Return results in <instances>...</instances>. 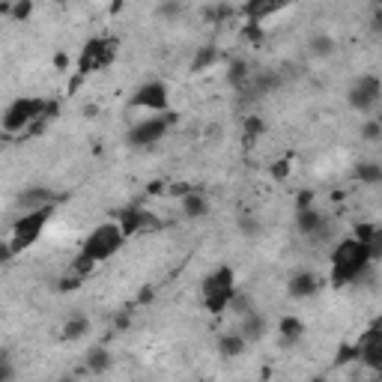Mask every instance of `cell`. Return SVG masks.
Wrapping results in <instances>:
<instances>
[{"mask_svg":"<svg viewBox=\"0 0 382 382\" xmlns=\"http://www.w3.org/2000/svg\"><path fill=\"white\" fill-rule=\"evenodd\" d=\"M230 15H236V6H209L206 9V18H212L218 24V21H224V18H230Z\"/></svg>","mask_w":382,"mask_h":382,"instance_id":"obj_32","label":"cell"},{"mask_svg":"<svg viewBox=\"0 0 382 382\" xmlns=\"http://www.w3.org/2000/svg\"><path fill=\"white\" fill-rule=\"evenodd\" d=\"M183 13H185V6L176 3V0H164V3L155 6V18H162V21H176Z\"/></svg>","mask_w":382,"mask_h":382,"instance_id":"obj_28","label":"cell"},{"mask_svg":"<svg viewBox=\"0 0 382 382\" xmlns=\"http://www.w3.org/2000/svg\"><path fill=\"white\" fill-rule=\"evenodd\" d=\"M308 206H313V191L302 188L299 197H296V212H299V209H308Z\"/></svg>","mask_w":382,"mask_h":382,"instance_id":"obj_36","label":"cell"},{"mask_svg":"<svg viewBox=\"0 0 382 382\" xmlns=\"http://www.w3.org/2000/svg\"><path fill=\"white\" fill-rule=\"evenodd\" d=\"M54 204H57V194H54V188H48V185H30L24 191H18V197H15V206L21 212H33V209L54 206Z\"/></svg>","mask_w":382,"mask_h":382,"instance_id":"obj_14","label":"cell"},{"mask_svg":"<svg viewBox=\"0 0 382 382\" xmlns=\"http://www.w3.org/2000/svg\"><path fill=\"white\" fill-rule=\"evenodd\" d=\"M334 362L338 365H350V362H358V346L355 344H344L338 355H334Z\"/></svg>","mask_w":382,"mask_h":382,"instance_id":"obj_31","label":"cell"},{"mask_svg":"<svg viewBox=\"0 0 382 382\" xmlns=\"http://www.w3.org/2000/svg\"><path fill=\"white\" fill-rule=\"evenodd\" d=\"M84 334H90V320L84 317V313H75L72 320H66V325H63V338L66 341H81Z\"/></svg>","mask_w":382,"mask_h":382,"instance_id":"obj_26","label":"cell"},{"mask_svg":"<svg viewBox=\"0 0 382 382\" xmlns=\"http://www.w3.org/2000/svg\"><path fill=\"white\" fill-rule=\"evenodd\" d=\"M358 346V365H365L367 370L379 374L382 370V334H379V325H370L365 332V338L355 344Z\"/></svg>","mask_w":382,"mask_h":382,"instance_id":"obj_11","label":"cell"},{"mask_svg":"<svg viewBox=\"0 0 382 382\" xmlns=\"http://www.w3.org/2000/svg\"><path fill=\"white\" fill-rule=\"evenodd\" d=\"M353 176L358 179L362 185H379L382 183V164L379 162H358Z\"/></svg>","mask_w":382,"mask_h":382,"instance_id":"obj_24","label":"cell"},{"mask_svg":"<svg viewBox=\"0 0 382 382\" xmlns=\"http://www.w3.org/2000/svg\"><path fill=\"white\" fill-rule=\"evenodd\" d=\"M122 245H126V236L120 233L117 221H102L99 227H93V230L87 233L81 251H78V257L72 260V275L87 278L99 263L111 260V257H114Z\"/></svg>","mask_w":382,"mask_h":382,"instance_id":"obj_1","label":"cell"},{"mask_svg":"<svg viewBox=\"0 0 382 382\" xmlns=\"http://www.w3.org/2000/svg\"><path fill=\"white\" fill-rule=\"evenodd\" d=\"M379 99H382V81L374 72L358 75L350 84V90H346V105H350L355 114H374Z\"/></svg>","mask_w":382,"mask_h":382,"instance_id":"obj_7","label":"cell"},{"mask_svg":"<svg viewBox=\"0 0 382 382\" xmlns=\"http://www.w3.org/2000/svg\"><path fill=\"white\" fill-rule=\"evenodd\" d=\"M114 325H117V329H120V332H126V329H129V325H132V313H129V311H122V313H117V317H114Z\"/></svg>","mask_w":382,"mask_h":382,"instance_id":"obj_38","label":"cell"},{"mask_svg":"<svg viewBox=\"0 0 382 382\" xmlns=\"http://www.w3.org/2000/svg\"><path fill=\"white\" fill-rule=\"evenodd\" d=\"M272 176L278 179V183H284V179L290 176V159H278V162L272 164Z\"/></svg>","mask_w":382,"mask_h":382,"instance_id":"obj_35","label":"cell"},{"mask_svg":"<svg viewBox=\"0 0 382 382\" xmlns=\"http://www.w3.org/2000/svg\"><path fill=\"white\" fill-rule=\"evenodd\" d=\"M9 260H13V251H9V242L3 239L0 242V263H9Z\"/></svg>","mask_w":382,"mask_h":382,"instance_id":"obj_40","label":"cell"},{"mask_svg":"<svg viewBox=\"0 0 382 382\" xmlns=\"http://www.w3.org/2000/svg\"><path fill=\"white\" fill-rule=\"evenodd\" d=\"M221 51L215 48V45H200V48L194 51V57H191V72H204V69H212V66L218 63Z\"/></svg>","mask_w":382,"mask_h":382,"instance_id":"obj_23","label":"cell"},{"mask_svg":"<svg viewBox=\"0 0 382 382\" xmlns=\"http://www.w3.org/2000/svg\"><path fill=\"white\" fill-rule=\"evenodd\" d=\"M13 13V3H0V15H9Z\"/></svg>","mask_w":382,"mask_h":382,"instance_id":"obj_42","label":"cell"},{"mask_svg":"<svg viewBox=\"0 0 382 382\" xmlns=\"http://www.w3.org/2000/svg\"><path fill=\"white\" fill-rule=\"evenodd\" d=\"M117 45L120 42L111 39V36L87 39L81 57H78V75H90V72H96V69H102V66H108L111 60H114V54H117Z\"/></svg>","mask_w":382,"mask_h":382,"instance_id":"obj_9","label":"cell"},{"mask_svg":"<svg viewBox=\"0 0 382 382\" xmlns=\"http://www.w3.org/2000/svg\"><path fill=\"white\" fill-rule=\"evenodd\" d=\"M111 367H114V353H111L108 346H93V350L87 353V370L93 376L108 374Z\"/></svg>","mask_w":382,"mask_h":382,"instance_id":"obj_19","label":"cell"},{"mask_svg":"<svg viewBox=\"0 0 382 382\" xmlns=\"http://www.w3.org/2000/svg\"><path fill=\"white\" fill-rule=\"evenodd\" d=\"M278 334H281V346H296L305 334V323L299 317H284L278 323Z\"/></svg>","mask_w":382,"mask_h":382,"instance_id":"obj_20","label":"cell"},{"mask_svg":"<svg viewBox=\"0 0 382 382\" xmlns=\"http://www.w3.org/2000/svg\"><path fill=\"white\" fill-rule=\"evenodd\" d=\"M251 81V66H248V60L245 57H233L230 63H227V84L230 87H245Z\"/></svg>","mask_w":382,"mask_h":382,"instance_id":"obj_22","label":"cell"},{"mask_svg":"<svg viewBox=\"0 0 382 382\" xmlns=\"http://www.w3.org/2000/svg\"><path fill=\"white\" fill-rule=\"evenodd\" d=\"M13 379H15V367L9 362V355L3 353L0 355V382H13Z\"/></svg>","mask_w":382,"mask_h":382,"instance_id":"obj_34","label":"cell"},{"mask_svg":"<svg viewBox=\"0 0 382 382\" xmlns=\"http://www.w3.org/2000/svg\"><path fill=\"white\" fill-rule=\"evenodd\" d=\"M311 382H329V379H325V376H313Z\"/></svg>","mask_w":382,"mask_h":382,"instance_id":"obj_43","label":"cell"},{"mask_svg":"<svg viewBox=\"0 0 382 382\" xmlns=\"http://www.w3.org/2000/svg\"><path fill=\"white\" fill-rule=\"evenodd\" d=\"M167 105H171V90L164 81L153 78V81H143L134 87V93L129 99V108L134 111H150V114H164Z\"/></svg>","mask_w":382,"mask_h":382,"instance_id":"obj_8","label":"cell"},{"mask_svg":"<svg viewBox=\"0 0 382 382\" xmlns=\"http://www.w3.org/2000/svg\"><path fill=\"white\" fill-rule=\"evenodd\" d=\"M236 230L242 239H257V236H263V221L251 212H242V215H236Z\"/></svg>","mask_w":382,"mask_h":382,"instance_id":"obj_25","label":"cell"},{"mask_svg":"<svg viewBox=\"0 0 382 382\" xmlns=\"http://www.w3.org/2000/svg\"><path fill=\"white\" fill-rule=\"evenodd\" d=\"M117 227H120V233L126 236V239H132V236H138L143 230L155 227V218H153V212L141 209V206H126L117 215Z\"/></svg>","mask_w":382,"mask_h":382,"instance_id":"obj_13","label":"cell"},{"mask_svg":"<svg viewBox=\"0 0 382 382\" xmlns=\"http://www.w3.org/2000/svg\"><path fill=\"white\" fill-rule=\"evenodd\" d=\"M320 290H323V278L317 272H311V269H299V272H293L287 281V296L296 302L313 299Z\"/></svg>","mask_w":382,"mask_h":382,"instance_id":"obj_12","label":"cell"},{"mask_svg":"<svg viewBox=\"0 0 382 382\" xmlns=\"http://www.w3.org/2000/svg\"><path fill=\"white\" fill-rule=\"evenodd\" d=\"M278 13H284V6H281V3H266V0H251V3L236 6V15H242L248 24H263L269 15H278Z\"/></svg>","mask_w":382,"mask_h":382,"instance_id":"obj_15","label":"cell"},{"mask_svg":"<svg viewBox=\"0 0 382 382\" xmlns=\"http://www.w3.org/2000/svg\"><path fill=\"white\" fill-rule=\"evenodd\" d=\"M242 39L251 42V45H263V39H266L263 24H245V27H242Z\"/></svg>","mask_w":382,"mask_h":382,"instance_id":"obj_30","label":"cell"},{"mask_svg":"<svg viewBox=\"0 0 382 382\" xmlns=\"http://www.w3.org/2000/svg\"><path fill=\"white\" fill-rule=\"evenodd\" d=\"M296 230L311 242H325V236L332 233V224L317 206H308L296 212Z\"/></svg>","mask_w":382,"mask_h":382,"instance_id":"obj_10","label":"cell"},{"mask_svg":"<svg viewBox=\"0 0 382 382\" xmlns=\"http://www.w3.org/2000/svg\"><path fill=\"white\" fill-rule=\"evenodd\" d=\"M30 13H33V3H30V0H18V3H13V13H9V18L24 21V18H30Z\"/></svg>","mask_w":382,"mask_h":382,"instance_id":"obj_33","label":"cell"},{"mask_svg":"<svg viewBox=\"0 0 382 382\" xmlns=\"http://www.w3.org/2000/svg\"><path fill=\"white\" fill-rule=\"evenodd\" d=\"M358 134H362V141H367V143H379L382 141V122L379 120H365Z\"/></svg>","mask_w":382,"mask_h":382,"instance_id":"obj_29","label":"cell"},{"mask_svg":"<svg viewBox=\"0 0 382 382\" xmlns=\"http://www.w3.org/2000/svg\"><path fill=\"white\" fill-rule=\"evenodd\" d=\"M174 114H155V117H147V120H138L134 126L126 132V143L132 150H153L159 143L167 129L174 126Z\"/></svg>","mask_w":382,"mask_h":382,"instance_id":"obj_6","label":"cell"},{"mask_svg":"<svg viewBox=\"0 0 382 382\" xmlns=\"http://www.w3.org/2000/svg\"><path fill=\"white\" fill-rule=\"evenodd\" d=\"M54 66H57V69H69V54L60 51L57 57H54Z\"/></svg>","mask_w":382,"mask_h":382,"instance_id":"obj_41","label":"cell"},{"mask_svg":"<svg viewBox=\"0 0 382 382\" xmlns=\"http://www.w3.org/2000/svg\"><path fill=\"white\" fill-rule=\"evenodd\" d=\"M239 293V284H236V272L233 266L221 263L204 278V305L209 313H224L230 308L233 296Z\"/></svg>","mask_w":382,"mask_h":382,"instance_id":"obj_4","label":"cell"},{"mask_svg":"<svg viewBox=\"0 0 382 382\" xmlns=\"http://www.w3.org/2000/svg\"><path fill=\"white\" fill-rule=\"evenodd\" d=\"M179 206H183V215L188 221H200V218L209 215V197L200 194V191H194V188H191L188 194L179 200Z\"/></svg>","mask_w":382,"mask_h":382,"instance_id":"obj_17","label":"cell"},{"mask_svg":"<svg viewBox=\"0 0 382 382\" xmlns=\"http://www.w3.org/2000/svg\"><path fill=\"white\" fill-rule=\"evenodd\" d=\"M215 350H218L221 358H239L245 350H248V344L242 341L239 332H224V334H218Z\"/></svg>","mask_w":382,"mask_h":382,"instance_id":"obj_18","label":"cell"},{"mask_svg":"<svg viewBox=\"0 0 382 382\" xmlns=\"http://www.w3.org/2000/svg\"><path fill=\"white\" fill-rule=\"evenodd\" d=\"M54 382H75L72 376H63V379H54Z\"/></svg>","mask_w":382,"mask_h":382,"instance_id":"obj_44","label":"cell"},{"mask_svg":"<svg viewBox=\"0 0 382 382\" xmlns=\"http://www.w3.org/2000/svg\"><path fill=\"white\" fill-rule=\"evenodd\" d=\"M263 132H266V122L260 117H245L242 120V138H245V143H254L257 138H263Z\"/></svg>","mask_w":382,"mask_h":382,"instance_id":"obj_27","label":"cell"},{"mask_svg":"<svg viewBox=\"0 0 382 382\" xmlns=\"http://www.w3.org/2000/svg\"><path fill=\"white\" fill-rule=\"evenodd\" d=\"M45 99H33V96H18L3 114H0V129L6 134H27V129L36 120H45Z\"/></svg>","mask_w":382,"mask_h":382,"instance_id":"obj_5","label":"cell"},{"mask_svg":"<svg viewBox=\"0 0 382 382\" xmlns=\"http://www.w3.org/2000/svg\"><path fill=\"white\" fill-rule=\"evenodd\" d=\"M54 209H57V204L54 206H42V209H33V212H21L18 221L13 224V230H9V251H13V257L30 251L33 245H36L42 239L45 227L51 224V215Z\"/></svg>","mask_w":382,"mask_h":382,"instance_id":"obj_3","label":"cell"},{"mask_svg":"<svg viewBox=\"0 0 382 382\" xmlns=\"http://www.w3.org/2000/svg\"><path fill=\"white\" fill-rule=\"evenodd\" d=\"M374 260L367 254V245L358 239H341L332 251V284L334 287H346V284H358L374 275Z\"/></svg>","mask_w":382,"mask_h":382,"instance_id":"obj_2","label":"cell"},{"mask_svg":"<svg viewBox=\"0 0 382 382\" xmlns=\"http://www.w3.org/2000/svg\"><path fill=\"white\" fill-rule=\"evenodd\" d=\"M153 299H155V290L153 287H143L141 293H138V305H150Z\"/></svg>","mask_w":382,"mask_h":382,"instance_id":"obj_39","label":"cell"},{"mask_svg":"<svg viewBox=\"0 0 382 382\" xmlns=\"http://www.w3.org/2000/svg\"><path fill=\"white\" fill-rule=\"evenodd\" d=\"M266 329H269V323H266L263 313L251 311V313H245V317H239V329H236V332L242 334L245 344H257V341H263Z\"/></svg>","mask_w":382,"mask_h":382,"instance_id":"obj_16","label":"cell"},{"mask_svg":"<svg viewBox=\"0 0 382 382\" xmlns=\"http://www.w3.org/2000/svg\"><path fill=\"white\" fill-rule=\"evenodd\" d=\"M81 281H84V278H78V275L69 272V275L60 281V290H63V293H69V290H78V284H81Z\"/></svg>","mask_w":382,"mask_h":382,"instance_id":"obj_37","label":"cell"},{"mask_svg":"<svg viewBox=\"0 0 382 382\" xmlns=\"http://www.w3.org/2000/svg\"><path fill=\"white\" fill-rule=\"evenodd\" d=\"M334 51H338V42L329 33H313L308 39V54L317 60H325V57H334Z\"/></svg>","mask_w":382,"mask_h":382,"instance_id":"obj_21","label":"cell"}]
</instances>
